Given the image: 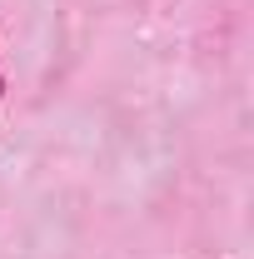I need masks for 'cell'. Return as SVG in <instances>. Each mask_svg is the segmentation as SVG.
I'll use <instances>...</instances> for the list:
<instances>
[{
    "label": "cell",
    "instance_id": "obj_1",
    "mask_svg": "<svg viewBox=\"0 0 254 259\" xmlns=\"http://www.w3.org/2000/svg\"><path fill=\"white\" fill-rule=\"evenodd\" d=\"M0 100H5V70H0Z\"/></svg>",
    "mask_w": 254,
    "mask_h": 259
}]
</instances>
